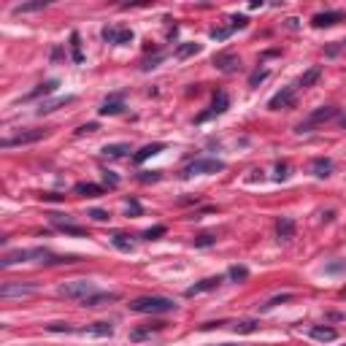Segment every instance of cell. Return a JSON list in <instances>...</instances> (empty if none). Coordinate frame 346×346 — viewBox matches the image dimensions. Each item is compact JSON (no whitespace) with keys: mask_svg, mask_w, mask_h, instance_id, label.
<instances>
[{"mask_svg":"<svg viewBox=\"0 0 346 346\" xmlns=\"http://www.w3.org/2000/svg\"><path fill=\"white\" fill-rule=\"evenodd\" d=\"M343 11H322V14H316L314 19H311V25L314 27H333V25H338V22H343Z\"/></svg>","mask_w":346,"mask_h":346,"instance_id":"13","label":"cell"},{"mask_svg":"<svg viewBox=\"0 0 346 346\" xmlns=\"http://www.w3.org/2000/svg\"><path fill=\"white\" fill-rule=\"evenodd\" d=\"M257 328H260V322H257V319H241V322H235V325H233V330H235V333H254Z\"/></svg>","mask_w":346,"mask_h":346,"instance_id":"33","label":"cell"},{"mask_svg":"<svg viewBox=\"0 0 346 346\" xmlns=\"http://www.w3.org/2000/svg\"><path fill=\"white\" fill-rule=\"evenodd\" d=\"M338 117V109L335 105H322V109H316V111H311L309 114V119H306L303 124H297V133H309L314 124H322V122H330V119H335Z\"/></svg>","mask_w":346,"mask_h":346,"instance_id":"4","label":"cell"},{"mask_svg":"<svg viewBox=\"0 0 346 346\" xmlns=\"http://www.w3.org/2000/svg\"><path fill=\"white\" fill-rule=\"evenodd\" d=\"M57 295L68 297V300H86L90 295H95V284L86 282V278H73V282L57 287Z\"/></svg>","mask_w":346,"mask_h":346,"instance_id":"2","label":"cell"},{"mask_svg":"<svg viewBox=\"0 0 346 346\" xmlns=\"http://www.w3.org/2000/svg\"><path fill=\"white\" fill-rule=\"evenodd\" d=\"M111 241H114V246H117V249H119V252H133V241H130V238H127V235H122V233H117V235H114V238H111Z\"/></svg>","mask_w":346,"mask_h":346,"instance_id":"34","label":"cell"},{"mask_svg":"<svg viewBox=\"0 0 346 346\" xmlns=\"http://www.w3.org/2000/svg\"><path fill=\"white\" fill-rule=\"evenodd\" d=\"M295 105V86H284L282 92H276L271 100H268V109L271 111H282V109H292Z\"/></svg>","mask_w":346,"mask_h":346,"instance_id":"7","label":"cell"},{"mask_svg":"<svg viewBox=\"0 0 346 346\" xmlns=\"http://www.w3.org/2000/svg\"><path fill=\"white\" fill-rule=\"evenodd\" d=\"M79 333H84V335H100V338H105V335H114V325L111 322H95V325H90V328H81Z\"/></svg>","mask_w":346,"mask_h":346,"instance_id":"23","label":"cell"},{"mask_svg":"<svg viewBox=\"0 0 346 346\" xmlns=\"http://www.w3.org/2000/svg\"><path fill=\"white\" fill-rule=\"evenodd\" d=\"M68 103H76V95H65V98H54V100H44L41 105H38V117H44V114H52L57 109H62V105H68Z\"/></svg>","mask_w":346,"mask_h":346,"instance_id":"14","label":"cell"},{"mask_svg":"<svg viewBox=\"0 0 346 346\" xmlns=\"http://www.w3.org/2000/svg\"><path fill=\"white\" fill-rule=\"evenodd\" d=\"M124 208H127V214L141 217V203H138V200H127V206H124Z\"/></svg>","mask_w":346,"mask_h":346,"instance_id":"43","label":"cell"},{"mask_svg":"<svg viewBox=\"0 0 346 346\" xmlns=\"http://www.w3.org/2000/svg\"><path fill=\"white\" fill-rule=\"evenodd\" d=\"M227 105H230V98H227L225 92H217V95H214V100H211V109L200 114L198 122H206V119H211V117H219V114H225V111H227Z\"/></svg>","mask_w":346,"mask_h":346,"instance_id":"8","label":"cell"},{"mask_svg":"<svg viewBox=\"0 0 346 346\" xmlns=\"http://www.w3.org/2000/svg\"><path fill=\"white\" fill-rule=\"evenodd\" d=\"M276 235L282 238V241H292L295 238V219L292 217H282L276 222Z\"/></svg>","mask_w":346,"mask_h":346,"instance_id":"18","label":"cell"},{"mask_svg":"<svg viewBox=\"0 0 346 346\" xmlns=\"http://www.w3.org/2000/svg\"><path fill=\"white\" fill-rule=\"evenodd\" d=\"M44 200H52V203H54V200H62V195H57V192H49V195H44Z\"/></svg>","mask_w":346,"mask_h":346,"instance_id":"47","label":"cell"},{"mask_svg":"<svg viewBox=\"0 0 346 346\" xmlns=\"http://www.w3.org/2000/svg\"><path fill=\"white\" fill-rule=\"evenodd\" d=\"M219 170H225V162H222V160L200 157V160H195V162H189L181 176H195V173H219Z\"/></svg>","mask_w":346,"mask_h":346,"instance_id":"5","label":"cell"},{"mask_svg":"<svg viewBox=\"0 0 346 346\" xmlns=\"http://www.w3.org/2000/svg\"><path fill=\"white\" fill-rule=\"evenodd\" d=\"M49 136V130H22V133H16V136H8L0 141V146L3 149H14V146H27V143H35V141H41Z\"/></svg>","mask_w":346,"mask_h":346,"instance_id":"3","label":"cell"},{"mask_svg":"<svg viewBox=\"0 0 346 346\" xmlns=\"http://www.w3.org/2000/svg\"><path fill=\"white\" fill-rule=\"evenodd\" d=\"M219 346H230V343H219Z\"/></svg>","mask_w":346,"mask_h":346,"instance_id":"49","label":"cell"},{"mask_svg":"<svg viewBox=\"0 0 346 346\" xmlns=\"http://www.w3.org/2000/svg\"><path fill=\"white\" fill-rule=\"evenodd\" d=\"M268 76H271V71H268V68H263V71H254L252 76H249V86H257L260 81H265Z\"/></svg>","mask_w":346,"mask_h":346,"instance_id":"38","label":"cell"},{"mask_svg":"<svg viewBox=\"0 0 346 346\" xmlns=\"http://www.w3.org/2000/svg\"><path fill=\"white\" fill-rule=\"evenodd\" d=\"M238 65H241V60H238L233 52H219V54H214V68L222 71V73H235Z\"/></svg>","mask_w":346,"mask_h":346,"instance_id":"9","label":"cell"},{"mask_svg":"<svg viewBox=\"0 0 346 346\" xmlns=\"http://www.w3.org/2000/svg\"><path fill=\"white\" fill-rule=\"evenodd\" d=\"M95 130H98V122H86V124H81L76 133H79V136H86V133H95Z\"/></svg>","mask_w":346,"mask_h":346,"instance_id":"44","label":"cell"},{"mask_svg":"<svg viewBox=\"0 0 346 346\" xmlns=\"http://www.w3.org/2000/svg\"><path fill=\"white\" fill-rule=\"evenodd\" d=\"M343 46H346V41H343Z\"/></svg>","mask_w":346,"mask_h":346,"instance_id":"50","label":"cell"},{"mask_svg":"<svg viewBox=\"0 0 346 346\" xmlns=\"http://www.w3.org/2000/svg\"><path fill=\"white\" fill-rule=\"evenodd\" d=\"M319 79H322V68H319V65H311V68L306 71V73L300 76V79H297V84H295V86H300V90H309V86H314Z\"/></svg>","mask_w":346,"mask_h":346,"instance_id":"19","label":"cell"},{"mask_svg":"<svg viewBox=\"0 0 346 346\" xmlns=\"http://www.w3.org/2000/svg\"><path fill=\"white\" fill-rule=\"evenodd\" d=\"M57 86H60V81H57V79H49V81L38 84V86H35L33 92H27V95H25L22 100H35V98H41V95H52V92L57 90Z\"/></svg>","mask_w":346,"mask_h":346,"instance_id":"22","label":"cell"},{"mask_svg":"<svg viewBox=\"0 0 346 346\" xmlns=\"http://www.w3.org/2000/svg\"><path fill=\"white\" fill-rule=\"evenodd\" d=\"M114 300H119L117 292H95V295L86 297V300H81V306H84V309H98V306H103V303H114Z\"/></svg>","mask_w":346,"mask_h":346,"instance_id":"16","label":"cell"},{"mask_svg":"<svg viewBox=\"0 0 346 346\" xmlns=\"http://www.w3.org/2000/svg\"><path fill=\"white\" fill-rule=\"evenodd\" d=\"M103 181H105V184H109L111 189H114V187H119V179H117V176H114V173H111V170H103Z\"/></svg>","mask_w":346,"mask_h":346,"instance_id":"42","label":"cell"},{"mask_svg":"<svg viewBox=\"0 0 346 346\" xmlns=\"http://www.w3.org/2000/svg\"><path fill=\"white\" fill-rule=\"evenodd\" d=\"M49 219L57 230H62V233H68V235H86V227L68 222V217H62V214H49Z\"/></svg>","mask_w":346,"mask_h":346,"instance_id":"10","label":"cell"},{"mask_svg":"<svg viewBox=\"0 0 346 346\" xmlns=\"http://www.w3.org/2000/svg\"><path fill=\"white\" fill-rule=\"evenodd\" d=\"M130 152H133L130 143H105L100 155H103V157H127Z\"/></svg>","mask_w":346,"mask_h":346,"instance_id":"24","label":"cell"},{"mask_svg":"<svg viewBox=\"0 0 346 346\" xmlns=\"http://www.w3.org/2000/svg\"><path fill=\"white\" fill-rule=\"evenodd\" d=\"M311 173H314L316 179H328L330 173H333V160L330 157H316L311 162Z\"/></svg>","mask_w":346,"mask_h":346,"instance_id":"20","label":"cell"},{"mask_svg":"<svg viewBox=\"0 0 346 346\" xmlns=\"http://www.w3.org/2000/svg\"><path fill=\"white\" fill-rule=\"evenodd\" d=\"M90 217L95 219V222H109V219H111V214H109V211H103V208H92Z\"/></svg>","mask_w":346,"mask_h":346,"instance_id":"40","label":"cell"},{"mask_svg":"<svg viewBox=\"0 0 346 346\" xmlns=\"http://www.w3.org/2000/svg\"><path fill=\"white\" fill-rule=\"evenodd\" d=\"M341 127H343V130H346V117H343V119H341Z\"/></svg>","mask_w":346,"mask_h":346,"instance_id":"48","label":"cell"},{"mask_svg":"<svg viewBox=\"0 0 346 346\" xmlns=\"http://www.w3.org/2000/svg\"><path fill=\"white\" fill-rule=\"evenodd\" d=\"M38 292V284H14V282H6L3 287H0V297H27V295H35Z\"/></svg>","mask_w":346,"mask_h":346,"instance_id":"6","label":"cell"},{"mask_svg":"<svg viewBox=\"0 0 346 346\" xmlns=\"http://www.w3.org/2000/svg\"><path fill=\"white\" fill-rule=\"evenodd\" d=\"M230 33H233L230 27H219V30H211V38H214V41H225Z\"/></svg>","mask_w":346,"mask_h":346,"instance_id":"41","label":"cell"},{"mask_svg":"<svg viewBox=\"0 0 346 346\" xmlns=\"http://www.w3.org/2000/svg\"><path fill=\"white\" fill-rule=\"evenodd\" d=\"M246 25H249V19L244 14H235L233 19H230V30H244Z\"/></svg>","mask_w":346,"mask_h":346,"instance_id":"39","label":"cell"},{"mask_svg":"<svg viewBox=\"0 0 346 346\" xmlns=\"http://www.w3.org/2000/svg\"><path fill=\"white\" fill-rule=\"evenodd\" d=\"M130 311L136 314H168V311H176V303L170 297H162V295H143L130 300Z\"/></svg>","mask_w":346,"mask_h":346,"instance_id":"1","label":"cell"},{"mask_svg":"<svg viewBox=\"0 0 346 346\" xmlns=\"http://www.w3.org/2000/svg\"><path fill=\"white\" fill-rule=\"evenodd\" d=\"M214 244H217L214 233H200V235L192 238V246H195V249H206V246H214Z\"/></svg>","mask_w":346,"mask_h":346,"instance_id":"30","label":"cell"},{"mask_svg":"<svg viewBox=\"0 0 346 346\" xmlns=\"http://www.w3.org/2000/svg\"><path fill=\"white\" fill-rule=\"evenodd\" d=\"M198 52H200V44H181L176 49V60H187V57L198 54Z\"/></svg>","mask_w":346,"mask_h":346,"instance_id":"31","label":"cell"},{"mask_svg":"<svg viewBox=\"0 0 346 346\" xmlns=\"http://www.w3.org/2000/svg\"><path fill=\"white\" fill-rule=\"evenodd\" d=\"M309 335H311V338H316V341H322V343H328V341H335V338H338L335 328H311V330H309Z\"/></svg>","mask_w":346,"mask_h":346,"instance_id":"28","label":"cell"},{"mask_svg":"<svg viewBox=\"0 0 346 346\" xmlns=\"http://www.w3.org/2000/svg\"><path fill=\"white\" fill-rule=\"evenodd\" d=\"M133 30H114V27H105L103 30V41H109V44H130L133 41Z\"/></svg>","mask_w":346,"mask_h":346,"instance_id":"15","label":"cell"},{"mask_svg":"<svg viewBox=\"0 0 346 346\" xmlns=\"http://www.w3.org/2000/svg\"><path fill=\"white\" fill-rule=\"evenodd\" d=\"M71 57L73 62H84V52H81V35L71 33Z\"/></svg>","mask_w":346,"mask_h":346,"instance_id":"29","label":"cell"},{"mask_svg":"<svg viewBox=\"0 0 346 346\" xmlns=\"http://www.w3.org/2000/svg\"><path fill=\"white\" fill-rule=\"evenodd\" d=\"M219 282H222V276H208V278H203V282H198V284L187 287L184 295H187V297H195V295L211 292V290H217V287H219Z\"/></svg>","mask_w":346,"mask_h":346,"instance_id":"12","label":"cell"},{"mask_svg":"<svg viewBox=\"0 0 346 346\" xmlns=\"http://www.w3.org/2000/svg\"><path fill=\"white\" fill-rule=\"evenodd\" d=\"M60 57H62V46H54V49H52V60H60Z\"/></svg>","mask_w":346,"mask_h":346,"instance_id":"46","label":"cell"},{"mask_svg":"<svg viewBox=\"0 0 346 346\" xmlns=\"http://www.w3.org/2000/svg\"><path fill=\"white\" fill-rule=\"evenodd\" d=\"M162 149H165V143H160V141H157V143H146V146H143V149H141V152H138V155H136V157H133V160H136V162H138V165H141V162H146L149 157H155V155H160V152H162Z\"/></svg>","mask_w":346,"mask_h":346,"instance_id":"27","label":"cell"},{"mask_svg":"<svg viewBox=\"0 0 346 346\" xmlns=\"http://www.w3.org/2000/svg\"><path fill=\"white\" fill-rule=\"evenodd\" d=\"M103 117H114V114H122L124 111V103H122V95H111V98H105L103 105L98 109Z\"/></svg>","mask_w":346,"mask_h":346,"instance_id":"17","label":"cell"},{"mask_svg":"<svg viewBox=\"0 0 346 346\" xmlns=\"http://www.w3.org/2000/svg\"><path fill=\"white\" fill-rule=\"evenodd\" d=\"M162 328H165V322H149V325H143V328L130 330V338H133V341H143L146 335H152V333H160Z\"/></svg>","mask_w":346,"mask_h":346,"instance_id":"21","label":"cell"},{"mask_svg":"<svg viewBox=\"0 0 346 346\" xmlns=\"http://www.w3.org/2000/svg\"><path fill=\"white\" fill-rule=\"evenodd\" d=\"M30 260H35L33 249H16V252L3 254V260H0V268H11V265H19V263H30Z\"/></svg>","mask_w":346,"mask_h":346,"instance_id":"11","label":"cell"},{"mask_svg":"<svg viewBox=\"0 0 346 346\" xmlns=\"http://www.w3.org/2000/svg\"><path fill=\"white\" fill-rule=\"evenodd\" d=\"M49 6V0H33V3H19L11 8V14H33V11H44V8Z\"/></svg>","mask_w":346,"mask_h":346,"instance_id":"26","label":"cell"},{"mask_svg":"<svg viewBox=\"0 0 346 346\" xmlns=\"http://www.w3.org/2000/svg\"><path fill=\"white\" fill-rule=\"evenodd\" d=\"M276 179H278V181L287 179V165H284V162H278V165H276Z\"/></svg>","mask_w":346,"mask_h":346,"instance_id":"45","label":"cell"},{"mask_svg":"<svg viewBox=\"0 0 346 346\" xmlns=\"http://www.w3.org/2000/svg\"><path fill=\"white\" fill-rule=\"evenodd\" d=\"M165 233H168V227L165 225H157V227H149L146 233H143V238H146V241H155V238L165 235Z\"/></svg>","mask_w":346,"mask_h":346,"instance_id":"37","label":"cell"},{"mask_svg":"<svg viewBox=\"0 0 346 346\" xmlns=\"http://www.w3.org/2000/svg\"><path fill=\"white\" fill-rule=\"evenodd\" d=\"M162 179V170H141L138 173V181H143V184H149V181H160Z\"/></svg>","mask_w":346,"mask_h":346,"instance_id":"36","label":"cell"},{"mask_svg":"<svg viewBox=\"0 0 346 346\" xmlns=\"http://www.w3.org/2000/svg\"><path fill=\"white\" fill-rule=\"evenodd\" d=\"M292 300V295L290 292H284V295H276V297H271L268 303H263L260 306V311H268V309H276V306H282V303H290Z\"/></svg>","mask_w":346,"mask_h":346,"instance_id":"32","label":"cell"},{"mask_svg":"<svg viewBox=\"0 0 346 346\" xmlns=\"http://www.w3.org/2000/svg\"><path fill=\"white\" fill-rule=\"evenodd\" d=\"M227 276L233 278V282H244V278H249V268L246 265H233L227 271Z\"/></svg>","mask_w":346,"mask_h":346,"instance_id":"35","label":"cell"},{"mask_svg":"<svg viewBox=\"0 0 346 346\" xmlns=\"http://www.w3.org/2000/svg\"><path fill=\"white\" fill-rule=\"evenodd\" d=\"M73 189L79 192V195H84V198H100L103 192H105L100 184H92V181H79V184H76Z\"/></svg>","mask_w":346,"mask_h":346,"instance_id":"25","label":"cell"}]
</instances>
